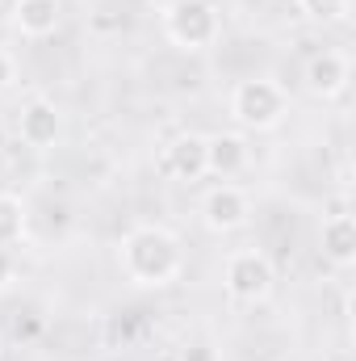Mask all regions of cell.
Listing matches in <instances>:
<instances>
[{
    "label": "cell",
    "instance_id": "cell-13",
    "mask_svg": "<svg viewBox=\"0 0 356 361\" xmlns=\"http://www.w3.org/2000/svg\"><path fill=\"white\" fill-rule=\"evenodd\" d=\"M348 4H352V0H298V8H302L310 21H319V25L344 21V17H348Z\"/></svg>",
    "mask_w": 356,
    "mask_h": 361
},
{
    "label": "cell",
    "instance_id": "cell-12",
    "mask_svg": "<svg viewBox=\"0 0 356 361\" xmlns=\"http://www.w3.org/2000/svg\"><path fill=\"white\" fill-rule=\"evenodd\" d=\"M25 223H30L25 202H21L17 193H0V248L21 244V240H25Z\"/></svg>",
    "mask_w": 356,
    "mask_h": 361
},
{
    "label": "cell",
    "instance_id": "cell-3",
    "mask_svg": "<svg viewBox=\"0 0 356 361\" xmlns=\"http://www.w3.org/2000/svg\"><path fill=\"white\" fill-rule=\"evenodd\" d=\"M222 286L235 302L256 307L276 290V265L265 248H235L222 265Z\"/></svg>",
    "mask_w": 356,
    "mask_h": 361
},
{
    "label": "cell",
    "instance_id": "cell-14",
    "mask_svg": "<svg viewBox=\"0 0 356 361\" xmlns=\"http://www.w3.org/2000/svg\"><path fill=\"white\" fill-rule=\"evenodd\" d=\"M13 80H17V59H13V55L0 47V97L13 89Z\"/></svg>",
    "mask_w": 356,
    "mask_h": 361
},
{
    "label": "cell",
    "instance_id": "cell-5",
    "mask_svg": "<svg viewBox=\"0 0 356 361\" xmlns=\"http://www.w3.org/2000/svg\"><path fill=\"white\" fill-rule=\"evenodd\" d=\"M59 135H63V114H59L55 101L34 97V101L21 105V114H17V139H21L25 147L46 152V147L59 143Z\"/></svg>",
    "mask_w": 356,
    "mask_h": 361
},
{
    "label": "cell",
    "instance_id": "cell-16",
    "mask_svg": "<svg viewBox=\"0 0 356 361\" xmlns=\"http://www.w3.org/2000/svg\"><path fill=\"white\" fill-rule=\"evenodd\" d=\"M177 361H214V353H210L205 345H193V349H184Z\"/></svg>",
    "mask_w": 356,
    "mask_h": 361
},
{
    "label": "cell",
    "instance_id": "cell-15",
    "mask_svg": "<svg viewBox=\"0 0 356 361\" xmlns=\"http://www.w3.org/2000/svg\"><path fill=\"white\" fill-rule=\"evenodd\" d=\"M13 277H17V261H13V252H8V248H0V290H4V286H13Z\"/></svg>",
    "mask_w": 356,
    "mask_h": 361
},
{
    "label": "cell",
    "instance_id": "cell-7",
    "mask_svg": "<svg viewBox=\"0 0 356 361\" xmlns=\"http://www.w3.org/2000/svg\"><path fill=\"white\" fill-rule=\"evenodd\" d=\"M160 173L172 180H201L205 177V135H177L160 152Z\"/></svg>",
    "mask_w": 356,
    "mask_h": 361
},
{
    "label": "cell",
    "instance_id": "cell-2",
    "mask_svg": "<svg viewBox=\"0 0 356 361\" xmlns=\"http://www.w3.org/2000/svg\"><path fill=\"white\" fill-rule=\"evenodd\" d=\"M289 114V92L268 76L239 80L231 92V118L248 130H276Z\"/></svg>",
    "mask_w": 356,
    "mask_h": 361
},
{
    "label": "cell",
    "instance_id": "cell-8",
    "mask_svg": "<svg viewBox=\"0 0 356 361\" xmlns=\"http://www.w3.org/2000/svg\"><path fill=\"white\" fill-rule=\"evenodd\" d=\"M348 76H352V68H348V59H344L340 51H319V55H310V59H306V72H302L306 92L319 97V101L340 97V92L348 89Z\"/></svg>",
    "mask_w": 356,
    "mask_h": 361
},
{
    "label": "cell",
    "instance_id": "cell-6",
    "mask_svg": "<svg viewBox=\"0 0 356 361\" xmlns=\"http://www.w3.org/2000/svg\"><path fill=\"white\" fill-rule=\"evenodd\" d=\"M252 214V202L243 189L235 185H214L205 197H201V223L214 231V235H227V231H239Z\"/></svg>",
    "mask_w": 356,
    "mask_h": 361
},
{
    "label": "cell",
    "instance_id": "cell-9",
    "mask_svg": "<svg viewBox=\"0 0 356 361\" xmlns=\"http://www.w3.org/2000/svg\"><path fill=\"white\" fill-rule=\"evenodd\" d=\"M248 169V139L235 135V130H222V135H205V173L214 177H235Z\"/></svg>",
    "mask_w": 356,
    "mask_h": 361
},
{
    "label": "cell",
    "instance_id": "cell-11",
    "mask_svg": "<svg viewBox=\"0 0 356 361\" xmlns=\"http://www.w3.org/2000/svg\"><path fill=\"white\" fill-rule=\"evenodd\" d=\"M59 0H13V25L25 38H51L59 30Z\"/></svg>",
    "mask_w": 356,
    "mask_h": 361
},
{
    "label": "cell",
    "instance_id": "cell-4",
    "mask_svg": "<svg viewBox=\"0 0 356 361\" xmlns=\"http://www.w3.org/2000/svg\"><path fill=\"white\" fill-rule=\"evenodd\" d=\"M164 34L168 42L180 51H210L222 34V21H218V8L210 0H172L168 13H164Z\"/></svg>",
    "mask_w": 356,
    "mask_h": 361
},
{
    "label": "cell",
    "instance_id": "cell-10",
    "mask_svg": "<svg viewBox=\"0 0 356 361\" xmlns=\"http://www.w3.org/2000/svg\"><path fill=\"white\" fill-rule=\"evenodd\" d=\"M319 244H323V257L336 265V269H348L356 261V223L352 214H327L323 227H319Z\"/></svg>",
    "mask_w": 356,
    "mask_h": 361
},
{
    "label": "cell",
    "instance_id": "cell-1",
    "mask_svg": "<svg viewBox=\"0 0 356 361\" xmlns=\"http://www.w3.org/2000/svg\"><path fill=\"white\" fill-rule=\"evenodd\" d=\"M117 265H122L130 286L160 290V286H172L180 277L184 248L168 227H134L117 244Z\"/></svg>",
    "mask_w": 356,
    "mask_h": 361
}]
</instances>
